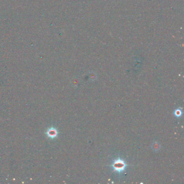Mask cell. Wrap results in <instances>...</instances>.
Instances as JSON below:
<instances>
[{
    "label": "cell",
    "mask_w": 184,
    "mask_h": 184,
    "mask_svg": "<svg viewBox=\"0 0 184 184\" xmlns=\"http://www.w3.org/2000/svg\"><path fill=\"white\" fill-rule=\"evenodd\" d=\"M182 115V112L181 110L180 109H176V110H175V111H174V115L176 116V117H180Z\"/></svg>",
    "instance_id": "3"
},
{
    "label": "cell",
    "mask_w": 184,
    "mask_h": 184,
    "mask_svg": "<svg viewBox=\"0 0 184 184\" xmlns=\"http://www.w3.org/2000/svg\"><path fill=\"white\" fill-rule=\"evenodd\" d=\"M47 136L51 139H54L58 136V131L56 129L54 128H50L48 129L46 132Z\"/></svg>",
    "instance_id": "2"
},
{
    "label": "cell",
    "mask_w": 184,
    "mask_h": 184,
    "mask_svg": "<svg viewBox=\"0 0 184 184\" xmlns=\"http://www.w3.org/2000/svg\"><path fill=\"white\" fill-rule=\"evenodd\" d=\"M112 166L114 170L119 172L124 170L125 168L126 167V164L122 160L118 159L114 162Z\"/></svg>",
    "instance_id": "1"
}]
</instances>
